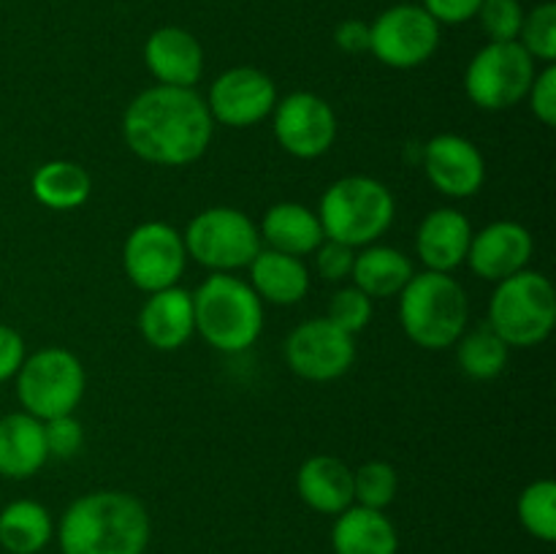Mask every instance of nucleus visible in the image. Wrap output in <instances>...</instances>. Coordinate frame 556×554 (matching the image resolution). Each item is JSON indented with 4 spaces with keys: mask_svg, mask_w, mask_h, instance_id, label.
<instances>
[{
    "mask_svg": "<svg viewBox=\"0 0 556 554\" xmlns=\"http://www.w3.org/2000/svg\"><path fill=\"white\" fill-rule=\"evenodd\" d=\"M215 119L193 87L155 85L123 114V139L152 166H188L212 144Z\"/></svg>",
    "mask_w": 556,
    "mask_h": 554,
    "instance_id": "1",
    "label": "nucleus"
},
{
    "mask_svg": "<svg viewBox=\"0 0 556 554\" xmlns=\"http://www.w3.org/2000/svg\"><path fill=\"white\" fill-rule=\"evenodd\" d=\"M63 554H144L150 514L128 492L101 489L68 505L58 527Z\"/></svg>",
    "mask_w": 556,
    "mask_h": 554,
    "instance_id": "2",
    "label": "nucleus"
},
{
    "mask_svg": "<svg viewBox=\"0 0 556 554\" xmlns=\"http://www.w3.org/2000/svg\"><path fill=\"white\" fill-rule=\"evenodd\" d=\"M470 299L459 280L445 272H421L400 291V324L427 351H445L467 331Z\"/></svg>",
    "mask_w": 556,
    "mask_h": 554,
    "instance_id": "3",
    "label": "nucleus"
},
{
    "mask_svg": "<svg viewBox=\"0 0 556 554\" xmlns=\"http://www.w3.org/2000/svg\"><path fill=\"white\" fill-rule=\"evenodd\" d=\"M195 331L223 353H242L264 329V302L242 277L212 272L193 293Z\"/></svg>",
    "mask_w": 556,
    "mask_h": 554,
    "instance_id": "4",
    "label": "nucleus"
},
{
    "mask_svg": "<svg viewBox=\"0 0 556 554\" xmlns=\"http://www.w3.org/2000/svg\"><path fill=\"white\" fill-rule=\"evenodd\" d=\"M394 212V196L380 179L351 174L326 188L315 215L326 239L348 248H364L389 231Z\"/></svg>",
    "mask_w": 556,
    "mask_h": 554,
    "instance_id": "5",
    "label": "nucleus"
},
{
    "mask_svg": "<svg viewBox=\"0 0 556 554\" xmlns=\"http://www.w3.org/2000/svg\"><path fill=\"white\" fill-rule=\"evenodd\" d=\"M489 326L508 348H535L552 337L556 324V293L543 272L521 269L494 288Z\"/></svg>",
    "mask_w": 556,
    "mask_h": 554,
    "instance_id": "6",
    "label": "nucleus"
},
{
    "mask_svg": "<svg viewBox=\"0 0 556 554\" xmlns=\"http://www.w3.org/2000/svg\"><path fill=\"white\" fill-rule=\"evenodd\" d=\"M85 367L65 348H41L16 373V396L38 421L71 416L85 396Z\"/></svg>",
    "mask_w": 556,
    "mask_h": 554,
    "instance_id": "7",
    "label": "nucleus"
},
{
    "mask_svg": "<svg viewBox=\"0 0 556 554\" xmlns=\"http://www.w3.org/2000/svg\"><path fill=\"white\" fill-rule=\"evenodd\" d=\"M185 250L195 264L212 272L244 269L261 250V234L253 217L233 206H210L188 223Z\"/></svg>",
    "mask_w": 556,
    "mask_h": 554,
    "instance_id": "8",
    "label": "nucleus"
},
{
    "mask_svg": "<svg viewBox=\"0 0 556 554\" xmlns=\"http://www.w3.org/2000/svg\"><path fill=\"white\" fill-rule=\"evenodd\" d=\"M535 60L519 41H489L465 71V90L478 109L503 112L530 92Z\"/></svg>",
    "mask_w": 556,
    "mask_h": 554,
    "instance_id": "9",
    "label": "nucleus"
},
{
    "mask_svg": "<svg viewBox=\"0 0 556 554\" xmlns=\"http://www.w3.org/2000/svg\"><path fill=\"white\" fill-rule=\"evenodd\" d=\"M440 25L424 5L400 3L369 25V52L389 68H418L434 54Z\"/></svg>",
    "mask_w": 556,
    "mask_h": 554,
    "instance_id": "10",
    "label": "nucleus"
},
{
    "mask_svg": "<svg viewBox=\"0 0 556 554\" xmlns=\"http://www.w3.org/2000/svg\"><path fill=\"white\" fill-rule=\"evenodd\" d=\"M185 264H188V250L182 234L168 223H141L123 244L125 275L144 293L177 286L179 277L185 275Z\"/></svg>",
    "mask_w": 556,
    "mask_h": 554,
    "instance_id": "11",
    "label": "nucleus"
},
{
    "mask_svg": "<svg viewBox=\"0 0 556 554\" xmlns=\"http://www.w3.org/2000/svg\"><path fill=\"white\" fill-rule=\"evenodd\" d=\"M286 362L299 378L329 383L353 367L356 340L329 318H309L288 335Z\"/></svg>",
    "mask_w": 556,
    "mask_h": 554,
    "instance_id": "12",
    "label": "nucleus"
},
{
    "mask_svg": "<svg viewBox=\"0 0 556 554\" xmlns=\"http://www.w3.org/2000/svg\"><path fill=\"white\" fill-rule=\"evenodd\" d=\"M275 136L282 150L302 161L326 155L337 139V114L315 92H291L275 106Z\"/></svg>",
    "mask_w": 556,
    "mask_h": 554,
    "instance_id": "13",
    "label": "nucleus"
},
{
    "mask_svg": "<svg viewBox=\"0 0 556 554\" xmlns=\"http://www.w3.org/2000/svg\"><path fill=\"white\" fill-rule=\"evenodd\" d=\"M277 87L269 74L250 65L228 68L212 81L210 87V109L212 119L228 128H250L258 125L275 112Z\"/></svg>",
    "mask_w": 556,
    "mask_h": 554,
    "instance_id": "14",
    "label": "nucleus"
},
{
    "mask_svg": "<svg viewBox=\"0 0 556 554\" xmlns=\"http://www.w3.org/2000/svg\"><path fill=\"white\" fill-rule=\"evenodd\" d=\"M424 172L434 190L448 199H470L486 182V161L470 139L440 134L424 147Z\"/></svg>",
    "mask_w": 556,
    "mask_h": 554,
    "instance_id": "15",
    "label": "nucleus"
},
{
    "mask_svg": "<svg viewBox=\"0 0 556 554\" xmlns=\"http://www.w3.org/2000/svg\"><path fill=\"white\" fill-rule=\"evenodd\" d=\"M532 250H535L532 234L521 223L497 221L472 234L467 264L481 280L500 282L516 272L527 269Z\"/></svg>",
    "mask_w": 556,
    "mask_h": 554,
    "instance_id": "16",
    "label": "nucleus"
},
{
    "mask_svg": "<svg viewBox=\"0 0 556 554\" xmlns=\"http://www.w3.org/2000/svg\"><path fill=\"white\" fill-rule=\"evenodd\" d=\"M144 63L161 85L195 87L204 74V49L182 27H157L144 43Z\"/></svg>",
    "mask_w": 556,
    "mask_h": 554,
    "instance_id": "17",
    "label": "nucleus"
},
{
    "mask_svg": "<svg viewBox=\"0 0 556 554\" xmlns=\"http://www.w3.org/2000/svg\"><path fill=\"white\" fill-rule=\"evenodd\" d=\"M472 226L465 212L440 206L429 212L416 234V253L429 272H451L467 261L472 242Z\"/></svg>",
    "mask_w": 556,
    "mask_h": 554,
    "instance_id": "18",
    "label": "nucleus"
},
{
    "mask_svg": "<svg viewBox=\"0 0 556 554\" xmlns=\"http://www.w3.org/2000/svg\"><path fill=\"white\" fill-rule=\"evenodd\" d=\"M139 331L157 351H177L193 337V293L172 286L150 293L139 313Z\"/></svg>",
    "mask_w": 556,
    "mask_h": 554,
    "instance_id": "19",
    "label": "nucleus"
},
{
    "mask_svg": "<svg viewBox=\"0 0 556 554\" xmlns=\"http://www.w3.org/2000/svg\"><path fill=\"white\" fill-rule=\"evenodd\" d=\"M296 492L318 514L337 516L353 505V470L337 456L315 454L299 467Z\"/></svg>",
    "mask_w": 556,
    "mask_h": 554,
    "instance_id": "20",
    "label": "nucleus"
},
{
    "mask_svg": "<svg viewBox=\"0 0 556 554\" xmlns=\"http://www.w3.org/2000/svg\"><path fill=\"white\" fill-rule=\"evenodd\" d=\"M49 449L43 421L30 413H11L0 418V476L30 478L47 465Z\"/></svg>",
    "mask_w": 556,
    "mask_h": 554,
    "instance_id": "21",
    "label": "nucleus"
},
{
    "mask_svg": "<svg viewBox=\"0 0 556 554\" xmlns=\"http://www.w3.org/2000/svg\"><path fill=\"white\" fill-rule=\"evenodd\" d=\"M250 286L258 293L261 302L280 304V307H291V304L302 302L309 291V272L302 259L288 253H277L271 248H261L258 255L250 261Z\"/></svg>",
    "mask_w": 556,
    "mask_h": 554,
    "instance_id": "22",
    "label": "nucleus"
},
{
    "mask_svg": "<svg viewBox=\"0 0 556 554\" xmlns=\"http://www.w3.org/2000/svg\"><path fill=\"white\" fill-rule=\"evenodd\" d=\"M331 549L334 554H396L400 536L383 511L351 505L337 514L331 527Z\"/></svg>",
    "mask_w": 556,
    "mask_h": 554,
    "instance_id": "23",
    "label": "nucleus"
},
{
    "mask_svg": "<svg viewBox=\"0 0 556 554\" xmlns=\"http://www.w3.org/2000/svg\"><path fill=\"white\" fill-rule=\"evenodd\" d=\"M261 242L269 244L277 253L288 255H309L318 250L324 242V228H320L318 215L309 206L296 204V201H282L266 210L264 221H261Z\"/></svg>",
    "mask_w": 556,
    "mask_h": 554,
    "instance_id": "24",
    "label": "nucleus"
},
{
    "mask_svg": "<svg viewBox=\"0 0 556 554\" xmlns=\"http://www.w3.org/2000/svg\"><path fill=\"white\" fill-rule=\"evenodd\" d=\"M413 275H416L413 261L402 250L389 244H369L367 250L356 253L351 280L369 299H389L400 297Z\"/></svg>",
    "mask_w": 556,
    "mask_h": 554,
    "instance_id": "25",
    "label": "nucleus"
},
{
    "mask_svg": "<svg viewBox=\"0 0 556 554\" xmlns=\"http://www.w3.org/2000/svg\"><path fill=\"white\" fill-rule=\"evenodd\" d=\"M30 190L38 204L47 210L68 212L90 199L92 179L85 166L74 161H49L36 168L30 179Z\"/></svg>",
    "mask_w": 556,
    "mask_h": 554,
    "instance_id": "26",
    "label": "nucleus"
},
{
    "mask_svg": "<svg viewBox=\"0 0 556 554\" xmlns=\"http://www.w3.org/2000/svg\"><path fill=\"white\" fill-rule=\"evenodd\" d=\"M52 516L36 500H14L0 511V546L11 554H38L52 541Z\"/></svg>",
    "mask_w": 556,
    "mask_h": 554,
    "instance_id": "27",
    "label": "nucleus"
},
{
    "mask_svg": "<svg viewBox=\"0 0 556 554\" xmlns=\"http://www.w3.org/2000/svg\"><path fill=\"white\" fill-rule=\"evenodd\" d=\"M508 353L510 348L489 324L476 326L456 340V362L462 373L472 380L497 378L508 364Z\"/></svg>",
    "mask_w": 556,
    "mask_h": 554,
    "instance_id": "28",
    "label": "nucleus"
},
{
    "mask_svg": "<svg viewBox=\"0 0 556 554\" xmlns=\"http://www.w3.org/2000/svg\"><path fill=\"white\" fill-rule=\"evenodd\" d=\"M519 519L530 536L552 543L556 538V483L552 478L532 481L519 498Z\"/></svg>",
    "mask_w": 556,
    "mask_h": 554,
    "instance_id": "29",
    "label": "nucleus"
},
{
    "mask_svg": "<svg viewBox=\"0 0 556 554\" xmlns=\"http://www.w3.org/2000/svg\"><path fill=\"white\" fill-rule=\"evenodd\" d=\"M396 489H400V476L389 462L372 459L353 470V503L364 508L383 511L386 505L394 503Z\"/></svg>",
    "mask_w": 556,
    "mask_h": 554,
    "instance_id": "30",
    "label": "nucleus"
},
{
    "mask_svg": "<svg viewBox=\"0 0 556 554\" xmlns=\"http://www.w3.org/2000/svg\"><path fill=\"white\" fill-rule=\"evenodd\" d=\"M516 41L527 49L532 60H543V63H554L556 60V5L541 3L525 14L521 30Z\"/></svg>",
    "mask_w": 556,
    "mask_h": 554,
    "instance_id": "31",
    "label": "nucleus"
},
{
    "mask_svg": "<svg viewBox=\"0 0 556 554\" xmlns=\"http://www.w3.org/2000/svg\"><path fill=\"white\" fill-rule=\"evenodd\" d=\"M326 318L334 326H340L342 331H348V335H356V331L367 329L369 320H372V299L364 291H358L356 286L340 288L331 297Z\"/></svg>",
    "mask_w": 556,
    "mask_h": 554,
    "instance_id": "32",
    "label": "nucleus"
},
{
    "mask_svg": "<svg viewBox=\"0 0 556 554\" xmlns=\"http://www.w3.org/2000/svg\"><path fill=\"white\" fill-rule=\"evenodd\" d=\"M476 16L481 20L489 41H516L525 22V9L519 0H483Z\"/></svg>",
    "mask_w": 556,
    "mask_h": 554,
    "instance_id": "33",
    "label": "nucleus"
},
{
    "mask_svg": "<svg viewBox=\"0 0 556 554\" xmlns=\"http://www.w3.org/2000/svg\"><path fill=\"white\" fill-rule=\"evenodd\" d=\"M43 435H47L49 456H58V459H71L85 443V432H81V424L76 421L74 413L43 421Z\"/></svg>",
    "mask_w": 556,
    "mask_h": 554,
    "instance_id": "34",
    "label": "nucleus"
},
{
    "mask_svg": "<svg viewBox=\"0 0 556 554\" xmlns=\"http://www.w3.org/2000/svg\"><path fill=\"white\" fill-rule=\"evenodd\" d=\"M353 261H356V250L342 242H334V239H324L318 250H315L318 275L329 282L348 280L353 272Z\"/></svg>",
    "mask_w": 556,
    "mask_h": 554,
    "instance_id": "35",
    "label": "nucleus"
},
{
    "mask_svg": "<svg viewBox=\"0 0 556 554\" xmlns=\"http://www.w3.org/2000/svg\"><path fill=\"white\" fill-rule=\"evenodd\" d=\"M527 98H530L532 114H535V117L541 119L546 128H554L556 125V68H554V63H548L541 74H535Z\"/></svg>",
    "mask_w": 556,
    "mask_h": 554,
    "instance_id": "36",
    "label": "nucleus"
},
{
    "mask_svg": "<svg viewBox=\"0 0 556 554\" xmlns=\"http://www.w3.org/2000/svg\"><path fill=\"white\" fill-rule=\"evenodd\" d=\"M483 0H424V9L434 16L438 25H462L472 20Z\"/></svg>",
    "mask_w": 556,
    "mask_h": 554,
    "instance_id": "37",
    "label": "nucleus"
},
{
    "mask_svg": "<svg viewBox=\"0 0 556 554\" xmlns=\"http://www.w3.org/2000/svg\"><path fill=\"white\" fill-rule=\"evenodd\" d=\"M25 362V340L16 329L0 324V383L14 378Z\"/></svg>",
    "mask_w": 556,
    "mask_h": 554,
    "instance_id": "38",
    "label": "nucleus"
},
{
    "mask_svg": "<svg viewBox=\"0 0 556 554\" xmlns=\"http://www.w3.org/2000/svg\"><path fill=\"white\" fill-rule=\"evenodd\" d=\"M334 41L342 52L358 54L369 52V25L362 20H345L340 22L334 33Z\"/></svg>",
    "mask_w": 556,
    "mask_h": 554,
    "instance_id": "39",
    "label": "nucleus"
}]
</instances>
